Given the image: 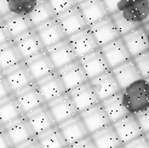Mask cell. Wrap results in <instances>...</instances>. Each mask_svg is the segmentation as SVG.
I'll return each mask as SVG.
<instances>
[{
    "instance_id": "49",
    "label": "cell",
    "mask_w": 149,
    "mask_h": 148,
    "mask_svg": "<svg viewBox=\"0 0 149 148\" xmlns=\"http://www.w3.org/2000/svg\"><path fill=\"white\" fill-rule=\"evenodd\" d=\"M119 148H125V147H124V146H121V147H119Z\"/></svg>"
},
{
    "instance_id": "21",
    "label": "cell",
    "mask_w": 149,
    "mask_h": 148,
    "mask_svg": "<svg viewBox=\"0 0 149 148\" xmlns=\"http://www.w3.org/2000/svg\"><path fill=\"white\" fill-rule=\"evenodd\" d=\"M101 51L106 57L110 69H114L118 66L132 60V56L130 55L129 50L121 38L101 47Z\"/></svg>"
},
{
    "instance_id": "38",
    "label": "cell",
    "mask_w": 149,
    "mask_h": 148,
    "mask_svg": "<svg viewBox=\"0 0 149 148\" xmlns=\"http://www.w3.org/2000/svg\"><path fill=\"white\" fill-rule=\"evenodd\" d=\"M136 118L141 125V129H142L143 134H147L149 132V108L141 112L138 114H136Z\"/></svg>"
},
{
    "instance_id": "1",
    "label": "cell",
    "mask_w": 149,
    "mask_h": 148,
    "mask_svg": "<svg viewBox=\"0 0 149 148\" xmlns=\"http://www.w3.org/2000/svg\"><path fill=\"white\" fill-rule=\"evenodd\" d=\"M121 95L130 114L136 115L149 108V83L144 78L124 89Z\"/></svg>"
},
{
    "instance_id": "24",
    "label": "cell",
    "mask_w": 149,
    "mask_h": 148,
    "mask_svg": "<svg viewBox=\"0 0 149 148\" xmlns=\"http://www.w3.org/2000/svg\"><path fill=\"white\" fill-rule=\"evenodd\" d=\"M80 62L83 64V67H84V69H85L90 80L111 71L107 60H106V57H104V55L102 54L101 49L90 54V55L85 56V57H83V58H80Z\"/></svg>"
},
{
    "instance_id": "45",
    "label": "cell",
    "mask_w": 149,
    "mask_h": 148,
    "mask_svg": "<svg viewBox=\"0 0 149 148\" xmlns=\"http://www.w3.org/2000/svg\"><path fill=\"white\" fill-rule=\"evenodd\" d=\"M17 148H42V147L40 146V143H39V141H38V138L34 137V138H32V140H29L28 142H26V143H23V145L18 146Z\"/></svg>"
},
{
    "instance_id": "11",
    "label": "cell",
    "mask_w": 149,
    "mask_h": 148,
    "mask_svg": "<svg viewBox=\"0 0 149 148\" xmlns=\"http://www.w3.org/2000/svg\"><path fill=\"white\" fill-rule=\"evenodd\" d=\"M1 130H4L7 134V136L10 137L15 148H17L18 146L28 142L29 140L36 137L26 117L19 118V119L12 121L11 124L6 125V126H1Z\"/></svg>"
},
{
    "instance_id": "13",
    "label": "cell",
    "mask_w": 149,
    "mask_h": 148,
    "mask_svg": "<svg viewBox=\"0 0 149 148\" xmlns=\"http://www.w3.org/2000/svg\"><path fill=\"white\" fill-rule=\"evenodd\" d=\"M68 94L70 96V98L73 100V102L75 103L79 113L84 112V110L91 108L101 102L90 81L73 89V90L68 91Z\"/></svg>"
},
{
    "instance_id": "9",
    "label": "cell",
    "mask_w": 149,
    "mask_h": 148,
    "mask_svg": "<svg viewBox=\"0 0 149 148\" xmlns=\"http://www.w3.org/2000/svg\"><path fill=\"white\" fill-rule=\"evenodd\" d=\"M47 106L51 110L52 115H54L57 125L69 120L79 114V110L75 106V103L73 102L68 92L61 96V97H58L57 100L47 103Z\"/></svg>"
},
{
    "instance_id": "16",
    "label": "cell",
    "mask_w": 149,
    "mask_h": 148,
    "mask_svg": "<svg viewBox=\"0 0 149 148\" xmlns=\"http://www.w3.org/2000/svg\"><path fill=\"white\" fill-rule=\"evenodd\" d=\"M58 73L67 87V91H70L73 89H75V87L90 81L80 60L68 64L67 67H64L62 69H59Z\"/></svg>"
},
{
    "instance_id": "48",
    "label": "cell",
    "mask_w": 149,
    "mask_h": 148,
    "mask_svg": "<svg viewBox=\"0 0 149 148\" xmlns=\"http://www.w3.org/2000/svg\"><path fill=\"white\" fill-rule=\"evenodd\" d=\"M146 135V137H147V140H148V142H149V132H147V134H144Z\"/></svg>"
},
{
    "instance_id": "46",
    "label": "cell",
    "mask_w": 149,
    "mask_h": 148,
    "mask_svg": "<svg viewBox=\"0 0 149 148\" xmlns=\"http://www.w3.org/2000/svg\"><path fill=\"white\" fill-rule=\"evenodd\" d=\"M146 29H147V34H148V40H149V23L146 24Z\"/></svg>"
},
{
    "instance_id": "23",
    "label": "cell",
    "mask_w": 149,
    "mask_h": 148,
    "mask_svg": "<svg viewBox=\"0 0 149 148\" xmlns=\"http://www.w3.org/2000/svg\"><path fill=\"white\" fill-rule=\"evenodd\" d=\"M35 29H36V32H38L45 49H49V47L54 46L56 44L67 39V35L63 31L61 23L58 22L57 17L55 20L49 21L45 24L35 28Z\"/></svg>"
},
{
    "instance_id": "20",
    "label": "cell",
    "mask_w": 149,
    "mask_h": 148,
    "mask_svg": "<svg viewBox=\"0 0 149 148\" xmlns=\"http://www.w3.org/2000/svg\"><path fill=\"white\" fill-rule=\"evenodd\" d=\"M58 128L63 134V136H64L65 141H67V143H68L69 147L90 136V132L87 131L85 124H84L83 120H81L79 114L77 117L72 118V119H69V120L59 124Z\"/></svg>"
},
{
    "instance_id": "41",
    "label": "cell",
    "mask_w": 149,
    "mask_h": 148,
    "mask_svg": "<svg viewBox=\"0 0 149 148\" xmlns=\"http://www.w3.org/2000/svg\"><path fill=\"white\" fill-rule=\"evenodd\" d=\"M12 43H15V39L11 36V34L6 29V27L1 24V28H0V49L10 45Z\"/></svg>"
},
{
    "instance_id": "33",
    "label": "cell",
    "mask_w": 149,
    "mask_h": 148,
    "mask_svg": "<svg viewBox=\"0 0 149 148\" xmlns=\"http://www.w3.org/2000/svg\"><path fill=\"white\" fill-rule=\"evenodd\" d=\"M56 17L57 15L55 13L54 9L51 7L47 0H41L39 5L35 7V10L29 15V20H31L34 28H38L42 24H45L49 21L55 20Z\"/></svg>"
},
{
    "instance_id": "22",
    "label": "cell",
    "mask_w": 149,
    "mask_h": 148,
    "mask_svg": "<svg viewBox=\"0 0 149 148\" xmlns=\"http://www.w3.org/2000/svg\"><path fill=\"white\" fill-rule=\"evenodd\" d=\"M24 62H26L27 67H28L29 72H31L32 77L34 78L35 81L45 78L49 75V74L57 71L55 68L54 63H52L46 50L42 51V52H39L38 55H35L31 58H28V60H26Z\"/></svg>"
},
{
    "instance_id": "40",
    "label": "cell",
    "mask_w": 149,
    "mask_h": 148,
    "mask_svg": "<svg viewBox=\"0 0 149 148\" xmlns=\"http://www.w3.org/2000/svg\"><path fill=\"white\" fill-rule=\"evenodd\" d=\"M0 101L1 100H5V98H9L11 97V96H13V91H12V89L11 86L9 85V83L6 81L5 78L1 77V80H0Z\"/></svg>"
},
{
    "instance_id": "39",
    "label": "cell",
    "mask_w": 149,
    "mask_h": 148,
    "mask_svg": "<svg viewBox=\"0 0 149 148\" xmlns=\"http://www.w3.org/2000/svg\"><path fill=\"white\" fill-rule=\"evenodd\" d=\"M125 148H149V142L146 137V135H142L137 138H135L133 141L124 145Z\"/></svg>"
},
{
    "instance_id": "14",
    "label": "cell",
    "mask_w": 149,
    "mask_h": 148,
    "mask_svg": "<svg viewBox=\"0 0 149 148\" xmlns=\"http://www.w3.org/2000/svg\"><path fill=\"white\" fill-rule=\"evenodd\" d=\"M90 29L92 31L95 38L101 47L106 46L108 44L121 38V35L119 33L113 18L110 16L103 18L102 21L97 22V23L90 26Z\"/></svg>"
},
{
    "instance_id": "5",
    "label": "cell",
    "mask_w": 149,
    "mask_h": 148,
    "mask_svg": "<svg viewBox=\"0 0 149 148\" xmlns=\"http://www.w3.org/2000/svg\"><path fill=\"white\" fill-rule=\"evenodd\" d=\"M15 97H16L24 115L47 105L35 83L23 89V90L18 91L17 94H15Z\"/></svg>"
},
{
    "instance_id": "19",
    "label": "cell",
    "mask_w": 149,
    "mask_h": 148,
    "mask_svg": "<svg viewBox=\"0 0 149 148\" xmlns=\"http://www.w3.org/2000/svg\"><path fill=\"white\" fill-rule=\"evenodd\" d=\"M132 58H135L149 50V40L146 26L137 27L129 34L121 36Z\"/></svg>"
},
{
    "instance_id": "32",
    "label": "cell",
    "mask_w": 149,
    "mask_h": 148,
    "mask_svg": "<svg viewBox=\"0 0 149 148\" xmlns=\"http://www.w3.org/2000/svg\"><path fill=\"white\" fill-rule=\"evenodd\" d=\"M24 62V58L22 57L16 43H12L10 45L0 49V69L5 72L12 68L13 66Z\"/></svg>"
},
{
    "instance_id": "47",
    "label": "cell",
    "mask_w": 149,
    "mask_h": 148,
    "mask_svg": "<svg viewBox=\"0 0 149 148\" xmlns=\"http://www.w3.org/2000/svg\"><path fill=\"white\" fill-rule=\"evenodd\" d=\"M84 1H86V0H77V3H78V5H79V4H81V3H84Z\"/></svg>"
},
{
    "instance_id": "35",
    "label": "cell",
    "mask_w": 149,
    "mask_h": 148,
    "mask_svg": "<svg viewBox=\"0 0 149 148\" xmlns=\"http://www.w3.org/2000/svg\"><path fill=\"white\" fill-rule=\"evenodd\" d=\"M110 17L113 18L114 23H115V26H116L118 31H119V33H120L121 36H124V35H126V34L131 33L133 29H136L137 27H141V26H137V24H135V23H132V22L129 21L127 18H125L119 11H116V12H114V13H111V15H110Z\"/></svg>"
},
{
    "instance_id": "18",
    "label": "cell",
    "mask_w": 149,
    "mask_h": 148,
    "mask_svg": "<svg viewBox=\"0 0 149 148\" xmlns=\"http://www.w3.org/2000/svg\"><path fill=\"white\" fill-rule=\"evenodd\" d=\"M111 125L114 126L123 145H126V143L133 141L135 138L144 135L142 129H141V125L137 120L136 115H133V114L126 115L121 120H119Z\"/></svg>"
},
{
    "instance_id": "25",
    "label": "cell",
    "mask_w": 149,
    "mask_h": 148,
    "mask_svg": "<svg viewBox=\"0 0 149 148\" xmlns=\"http://www.w3.org/2000/svg\"><path fill=\"white\" fill-rule=\"evenodd\" d=\"M41 0H1V18L10 15L29 16Z\"/></svg>"
},
{
    "instance_id": "44",
    "label": "cell",
    "mask_w": 149,
    "mask_h": 148,
    "mask_svg": "<svg viewBox=\"0 0 149 148\" xmlns=\"http://www.w3.org/2000/svg\"><path fill=\"white\" fill-rule=\"evenodd\" d=\"M0 148H15L10 137L7 136L4 130H1V132H0Z\"/></svg>"
},
{
    "instance_id": "15",
    "label": "cell",
    "mask_w": 149,
    "mask_h": 148,
    "mask_svg": "<svg viewBox=\"0 0 149 148\" xmlns=\"http://www.w3.org/2000/svg\"><path fill=\"white\" fill-rule=\"evenodd\" d=\"M90 83L92 84V86H93L95 91L97 94L101 102L111 97V96H114V95L120 94L123 91V89L120 87V85H119L118 80L114 77V74L111 71L90 80Z\"/></svg>"
},
{
    "instance_id": "51",
    "label": "cell",
    "mask_w": 149,
    "mask_h": 148,
    "mask_svg": "<svg viewBox=\"0 0 149 148\" xmlns=\"http://www.w3.org/2000/svg\"><path fill=\"white\" fill-rule=\"evenodd\" d=\"M68 148H69V147H68Z\"/></svg>"
},
{
    "instance_id": "34",
    "label": "cell",
    "mask_w": 149,
    "mask_h": 148,
    "mask_svg": "<svg viewBox=\"0 0 149 148\" xmlns=\"http://www.w3.org/2000/svg\"><path fill=\"white\" fill-rule=\"evenodd\" d=\"M38 141L42 148H68V143H67L63 134L59 130L58 125L51 130L44 132V134L39 135Z\"/></svg>"
},
{
    "instance_id": "4",
    "label": "cell",
    "mask_w": 149,
    "mask_h": 148,
    "mask_svg": "<svg viewBox=\"0 0 149 148\" xmlns=\"http://www.w3.org/2000/svg\"><path fill=\"white\" fill-rule=\"evenodd\" d=\"M1 77L6 79V81L11 86L13 94H17L18 91L23 90V89L35 83V80L32 77L26 62L18 63L10 69L1 72Z\"/></svg>"
},
{
    "instance_id": "42",
    "label": "cell",
    "mask_w": 149,
    "mask_h": 148,
    "mask_svg": "<svg viewBox=\"0 0 149 148\" xmlns=\"http://www.w3.org/2000/svg\"><path fill=\"white\" fill-rule=\"evenodd\" d=\"M69 148H97L93 142V140L91 137V135L84 138V140H81V141L77 142V143H74L73 146H70Z\"/></svg>"
},
{
    "instance_id": "12",
    "label": "cell",
    "mask_w": 149,
    "mask_h": 148,
    "mask_svg": "<svg viewBox=\"0 0 149 148\" xmlns=\"http://www.w3.org/2000/svg\"><path fill=\"white\" fill-rule=\"evenodd\" d=\"M57 20H58L59 23H61L67 38H69V36H72L75 33H78V32L83 31V29L88 27L83 12H81V10L79 9V6H75L68 11L58 15Z\"/></svg>"
},
{
    "instance_id": "7",
    "label": "cell",
    "mask_w": 149,
    "mask_h": 148,
    "mask_svg": "<svg viewBox=\"0 0 149 148\" xmlns=\"http://www.w3.org/2000/svg\"><path fill=\"white\" fill-rule=\"evenodd\" d=\"M46 51H47L51 61L57 71L62 69V68L67 67L68 64L79 60V57L77 56L75 51H74L68 38L61 43L56 44L54 46L46 49Z\"/></svg>"
},
{
    "instance_id": "17",
    "label": "cell",
    "mask_w": 149,
    "mask_h": 148,
    "mask_svg": "<svg viewBox=\"0 0 149 148\" xmlns=\"http://www.w3.org/2000/svg\"><path fill=\"white\" fill-rule=\"evenodd\" d=\"M15 43H16V46L18 47L24 61L46 50L35 28L29 31L28 33L21 35L19 38L15 40Z\"/></svg>"
},
{
    "instance_id": "6",
    "label": "cell",
    "mask_w": 149,
    "mask_h": 148,
    "mask_svg": "<svg viewBox=\"0 0 149 148\" xmlns=\"http://www.w3.org/2000/svg\"><path fill=\"white\" fill-rule=\"evenodd\" d=\"M68 40L70 41L77 56L79 57V60L101 49L90 27H87L83 29V31L75 33L74 35L69 36Z\"/></svg>"
},
{
    "instance_id": "3",
    "label": "cell",
    "mask_w": 149,
    "mask_h": 148,
    "mask_svg": "<svg viewBox=\"0 0 149 148\" xmlns=\"http://www.w3.org/2000/svg\"><path fill=\"white\" fill-rule=\"evenodd\" d=\"M35 84L38 86L39 91L42 95V97L46 103L55 101L58 97H61V96L68 92L58 71L49 74L47 77L42 78L38 81H35Z\"/></svg>"
},
{
    "instance_id": "27",
    "label": "cell",
    "mask_w": 149,
    "mask_h": 148,
    "mask_svg": "<svg viewBox=\"0 0 149 148\" xmlns=\"http://www.w3.org/2000/svg\"><path fill=\"white\" fill-rule=\"evenodd\" d=\"M78 6L83 12L88 27L110 16L103 0H86V1L79 4Z\"/></svg>"
},
{
    "instance_id": "8",
    "label": "cell",
    "mask_w": 149,
    "mask_h": 148,
    "mask_svg": "<svg viewBox=\"0 0 149 148\" xmlns=\"http://www.w3.org/2000/svg\"><path fill=\"white\" fill-rule=\"evenodd\" d=\"M79 115L81 118V120L84 121L87 131L90 132V135L111 125V123H110L109 118H108L101 102L97 103L96 106L84 110V112L79 113Z\"/></svg>"
},
{
    "instance_id": "50",
    "label": "cell",
    "mask_w": 149,
    "mask_h": 148,
    "mask_svg": "<svg viewBox=\"0 0 149 148\" xmlns=\"http://www.w3.org/2000/svg\"><path fill=\"white\" fill-rule=\"evenodd\" d=\"M147 80H148V83H149V78H148V79H147Z\"/></svg>"
},
{
    "instance_id": "30",
    "label": "cell",
    "mask_w": 149,
    "mask_h": 148,
    "mask_svg": "<svg viewBox=\"0 0 149 148\" xmlns=\"http://www.w3.org/2000/svg\"><path fill=\"white\" fill-rule=\"evenodd\" d=\"M22 117H24V114L22 112L15 95L0 101V123H1V126H6Z\"/></svg>"
},
{
    "instance_id": "10",
    "label": "cell",
    "mask_w": 149,
    "mask_h": 148,
    "mask_svg": "<svg viewBox=\"0 0 149 148\" xmlns=\"http://www.w3.org/2000/svg\"><path fill=\"white\" fill-rule=\"evenodd\" d=\"M24 117L27 118V120L36 137L44 134V132L51 130L52 128L57 126V123H56L55 118L52 115L47 105L24 115Z\"/></svg>"
},
{
    "instance_id": "31",
    "label": "cell",
    "mask_w": 149,
    "mask_h": 148,
    "mask_svg": "<svg viewBox=\"0 0 149 148\" xmlns=\"http://www.w3.org/2000/svg\"><path fill=\"white\" fill-rule=\"evenodd\" d=\"M97 148H119L124 146L113 125L104 128L91 135Z\"/></svg>"
},
{
    "instance_id": "37",
    "label": "cell",
    "mask_w": 149,
    "mask_h": 148,
    "mask_svg": "<svg viewBox=\"0 0 149 148\" xmlns=\"http://www.w3.org/2000/svg\"><path fill=\"white\" fill-rule=\"evenodd\" d=\"M133 60H135V62L137 64L142 78L148 79L149 78V50L143 52L142 55L135 57Z\"/></svg>"
},
{
    "instance_id": "2",
    "label": "cell",
    "mask_w": 149,
    "mask_h": 148,
    "mask_svg": "<svg viewBox=\"0 0 149 148\" xmlns=\"http://www.w3.org/2000/svg\"><path fill=\"white\" fill-rule=\"evenodd\" d=\"M118 11L137 26L149 23V0H121Z\"/></svg>"
},
{
    "instance_id": "36",
    "label": "cell",
    "mask_w": 149,
    "mask_h": 148,
    "mask_svg": "<svg viewBox=\"0 0 149 148\" xmlns=\"http://www.w3.org/2000/svg\"><path fill=\"white\" fill-rule=\"evenodd\" d=\"M47 1L51 5L52 9H54V11L57 16L73 9V7L78 6L77 0H47Z\"/></svg>"
},
{
    "instance_id": "28",
    "label": "cell",
    "mask_w": 149,
    "mask_h": 148,
    "mask_svg": "<svg viewBox=\"0 0 149 148\" xmlns=\"http://www.w3.org/2000/svg\"><path fill=\"white\" fill-rule=\"evenodd\" d=\"M1 24L6 27L15 40L34 29L29 16H21V15H10L5 18H1Z\"/></svg>"
},
{
    "instance_id": "43",
    "label": "cell",
    "mask_w": 149,
    "mask_h": 148,
    "mask_svg": "<svg viewBox=\"0 0 149 148\" xmlns=\"http://www.w3.org/2000/svg\"><path fill=\"white\" fill-rule=\"evenodd\" d=\"M103 3L106 5L109 15H111L119 10V5H120L121 0H103Z\"/></svg>"
},
{
    "instance_id": "29",
    "label": "cell",
    "mask_w": 149,
    "mask_h": 148,
    "mask_svg": "<svg viewBox=\"0 0 149 148\" xmlns=\"http://www.w3.org/2000/svg\"><path fill=\"white\" fill-rule=\"evenodd\" d=\"M101 103H102V106H103L104 110H106V113H107L111 124L121 120L123 118H125L126 115L130 114L127 108H126V106H125L124 101H123L121 92L102 101Z\"/></svg>"
},
{
    "instance_id": "26",
    "label": "cell",
    "mask_w": 149,
    "mask_h": 148,
    "mask_svg": "<svg viewBox=\"0 0 149 148\" xmlns=\"http://www.w3.org/2000/svg\"><path fill=\"white\" fill-rule=\"evenodd\" d=\"M111 72H113L114 77L116 78L118 83L123 90L130 86L131 84H133L135 81L142 79V75H141L139 69L133 58L120 66H118L114 69H111Z\"/></svg>"
}]
</instances>
